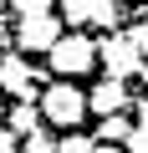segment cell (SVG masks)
Instances as JSON below:
<instances>
[{
	"label": "cell",
	"mask_w": 148,
	"mask_h": 153,
	"mask_svg": "<svg viewBox=\"0 0 148 153\" xmlns=\"http://www.w3.org/2000/svg\"><path fill=\"white\" fill-rule=\"evenodd\" d=\"M128 133H133V123H128L123 112H112V117L97 123V143H128Z\"/></svg>",
	"instance_id": "9"
},
{
	"label": "cell",
	"mask_w": 148,
	"mask_h": 153,
	"mask_svg": "<svg viewBox=\"0 0 148 153\" xmlns=\"http://www.w3.org/2000/svg\"><path fill=\"white\" fill-rule=\"evenodd\" d=\"M118 21H123V5H118V0H92V26L118 31Z\"/></svg>",
	"instance_id": "10"
},
{
	"label": "cell",
	"mask_w": 148,
	"mask_h": 153,
	"mask_svg": "<svg viewBox=\"0 0 148 153\" xmlns=\"http://www.w3.org/2000/svg\"><path fill=\"white\" fill-rule=\"evenodd\" d=\"M21 153H56V138H51L46 128H36V133L21 138Z\"/></svg>",
	"instance_id": "12"
},
{
	"label": "cell",
	"mask_w": 148,
	"mask_h": 153,
	"mask_svg": "<svg viewBox=\"0 0 148 153\" xmlns=\"http://www.w3.org/2000/svg\"><path fill=\"white\" fill-rule=\"evenodd\" d=\"M97 66H102V76H118V82L138 76L143 71V46L133 41V31H107L97 41Z\"/></svg>",
	"instance_id": "2"
},
{
	"label": "cell",
	"mask_w": 148,
	"mask_h": 153,
	"mask_svg": "<svg viewBox=\"0 0 148 153\" xmlns=\"http://www.w3.org/2000/svg\"><path fill=\"white\" fill-rule=\"evenodd\" d=\"M0 153H21V138L10 133V123H0Z\"/></svg>",
	"instance_id": "15"
},
{
	"label": "cell",
	"mask_w": 148,
	"mask_h": 153,
	"mask_svg": "<svg viewBox=\"0 0 148 153\" xmlns=\"http://www.w3.org/2000/svg\"><path fill=\"white\" fill-rule=\"evenodd\" d=\"M61 36H66V31H61V16H56V10H41V16H21V21H16V46H21V51H41V56H46Z\"/></svg>",
	"instance_id": "4"
},
{
	"label": "cell",
	"mask_w": 148,
	"mask_h": 153,
	"mask_svg": "<svg viewBox=\"0 0 148 153\" xmlns=\"http://www.w3.org/2000/svg\"><path fill=\"white\" fill-rule=\"evenodd\" d=\"M97 153H128L123 143H97Z\"/></svg>",
	"instance_id": "17"
},
{
	"label": "cell",
	"mask_w": 148,
	"mask_h": 153,
	"mask_svg": "<svg viewBox=\"0 0 148 153\" xmlns=\"http://www.w3.org/2000/svg\"><path fill=\"white\" fill-rule=\"evenodd\" d=\"M36 82L41 71H31L26 56H0V92H10L16 102H36Z\"/></svg>",
	"instance_id": "5"
},
{
	"label": "cell",
	"mask_w": 148,
	"mask_h": 153,
	"mask_svg": "<svg viewBox=\"0 0 148 153\" xmlns=\"http://www.w3.org/2000/svg\"><path fill=\"white\" fill-rule=\"evenodd\" d=\"M56 153H97V138H87V133H61V138H56Z\"/></svg>",
	"instance_id": "11"
},
{
	"label": "cell",
	"mask_w": 148,
	"mask_h": 153,
	"mask_svg": "<svg viewBox=\"0 0 148 153\" xmlns=\"http://www.w3.org/2000/svg\"><path fill=\"white\" fill-rule=\"evenodd\" d=\"M5 123H10V133H16V138H26V133H36V128H46V117H41V107H36V102H16Z\"/></svg>",
	"instance_id": "7"
},
{
	"label": "cell",
	"mask_w": 148,
	"mask_h": 153,
	"mask_svg": "<svg viewBox=\"0 0 148 153\" xmlns=\"http://www.w3.org/2000/svg\"><path fill=\"white\" fill-rule=\"evenodd\" d=\"M56 16L66 21V31H82V26H92V0H61Z\"/></svg>",
	"instance_id": "8"
},
{
	"label": "cell",
	"mask_w": 148,
	"mask_h": 153,
	"mask_svg": "<svg viewBox=\"0 0 148 153\" xmlns=\"http://www.w3.org/2000/svg\"><path fill=\"white\" fill-rule=\"evenodd\" d=\"M36 107H41L46 128H61V133H77V128H82V117L92 112V107H87V92H77L71 82H46Z\"/></svg>",
	"instance_id": "1"
},
{
	"label": "cell",
	"mask_w": 148,
	"mask_h": 153,
	"mask_svg": "<svg viewBox=\"0 0 148 153\" xmlns=\"http://www.w3.org/2000/svg\"><path fill=\"white\" fill-rule=\"evenodd\" d=\"M133 41L143 46V61H148V26H133Z\"/></svg>",
	"instance_id": "16"
},
{
	"label": "cell",
	"mask_w": 148,
	"mask_h": 153,
	"mask_svg": "<svg viewBox=\"0 0 148 153\" xmlns=\"http://www.w3.org/2000/svg\"><path fill=\"white\" fill-rule=\"evenodd\" d=\"M46 61H51L56 76H87V71L97 66V41L82 36V31H66V36L46 51Z\"/></svg>",
	"instance_id": "3"
},
{
	"label": "cell",
	"mask_w": 148,
	"mask_h": 153,
	"mask_svg": "<svg viewBox=\"0 0 148 153\" xmlns=\"http://www.w3.org/2000/svg\"><path fill=\"white\" fill-rule=\"evenodd\" d=\"M138 123H148V97H143V102H138Z\"/></svg>",
	"instance_id": "18"
},
{
	"label": "cell",
	"mask_w": 148,
	"mask_h": 153,
	"mask_svg": "<svg viewBox=\"0 0 148 153\" xmlns=\"http://www.w3.org/2000/svg\"><path fill=\"white\" fill-rule=\"evenodd\" d=\"M87 107L97 117H112V112L128 107V87L118 82V76H102V82H92V92H87Z\"/></svg>",
	"instance_id": "6"
},
{
	"label": "cell",
	"mask_w": 148,
	"mask_h": 153,
	"mask_svg": "<svg viewBox=\"0 0 148 153\" xmlns=\"http://www.w3.org/2000/svg\"><path fill=\"white\" fill-rule=\"evenodd\" d=\"M123 148H128V153H148V123H133V133H128Z\"/></svg>",
	"instance_id": "13"
},
{
	"label": "cell",
	"mask_w": 148,
	"mask_h": 153,
	"mask_svg": "<svg viewBox=\"0 0 148 153\" xmlns=\"http://www.w3.org/2000/svg\"><path fill=\"white\" fill-rule=\"evenodd\" d=\"M16 5V16H41V10H51V0H10Z\"/></svg>",
	"instance_id": "14"
}]
</instances>
